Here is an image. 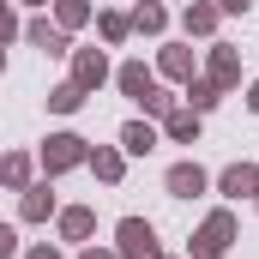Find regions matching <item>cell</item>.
Wrapping results in <instances>:
<instances>
[{"instance_id":"ffe728a7","label":"cell","mask_w":259,"mask_h":259,"mask_svg":"<svg viewBox=\"0 0 259 259\" xmlns=\"http://www.w3.org/2000/svg\"><path fill=\"white\" fill-rule=\"evenodd\" d=\"M127 30H133V18H121V12H103V36H109V42H127Z\"/></svg>"},{"instance_id":"7402d4cb","label":"cell","mask_w":259,"mask_h":259,"mask_svg":"<svg viewBox=\"0 0 259 259\" xmlns=\"http://www.w3.org/2000/svg\"><path fill=\"white\" fill-rule=\"evenodd\" d=\"M6 181H12V187H24V181H30V163H24V157H12V163H6Z\"/></svg>"},{"instance_id":"5bb4252c","label":"cell","mask_w":259,"mask_h":259,"mask_svg":"<svg viewBox=\"0 0 259 259\" xmlns=\"http://www.w3.org/2000/svg\"><path fill=\"white\" fill-rule=\"evenodd\" d=\"M133 24L157 36V30H163V6H157V0H139V12H133Z\"/></svg>"},{"instance_id":"603a6c76","label":"cell","mask_w":259,"mask_h":259,"mask_svg":"<svg viewBox=\"0 0 259 259\" xmlns=\"http://www.w3.org/2000/svg\"><path fill=\"white\" fill-rule=\"evenodd\" d=\"M247 6H253V0H223V12H247Z\"/></svg>"},{"instance_id":"ba28073f","label":"cell","mask_w":259,"mask_h":259,"mask_svg":"<svg viewBox=\"0 0 259 259\" xmlns=\"http://www.w3.org/2000/svg\"><path fill=\"white\" fill-rule=\"evenodd\" d=\"M241 78V61H235V49H211V84L223 91V84H235Z\"/></svg>"},{"instance_id":"4316f807","label":"cell","mask_w":259,"mask_h":259,"mask_svg":"<svg viewBox=\"0 0 259 259\" xmlns=\"http://www.w3.org/2000/svg\"><path fill=\"white\" fill-rule=\"evenodd\" d=\"M24 6H42V0H24Z\"/></svg>"},{"instance_id":"7a4b0ae2","label":"cell","mask_w":259,"mask_h":259,"mask_svg":"<svg viewBox=\"0 0 259 259\" xmlns=\"http://www.w3.org/2000/svg\"><path fill=\"white\" fill-rule=\"evenodd\" d=\"M115 241H121V259H163V247H157V229H151L145 217H121Z\"/></svg>"},{"instance_id":"ac0fdd59","label":"cell","mask_w":259,"mask_h":259,"mask_svg":"<svg viewBox=\"0 0 259 259\" xmlns=\"http://www.w3.org/2000/svg\"><path fill=\"white\" fill-rule=\"evenodd\" d=\"M211 24H217L211 6H187V30H193V36H211Z\"/></svg>"},{"instance_id":"8992f818","label":"cell","mask_w":259,"mask_h":259,"mask_svg":"<svg viewBox=\"0 0 259 259\" xmlns=\"http://www.w3.org/2000/svg\"><path fill=\"white\" fill-rule=\"evenodd\" d=\"M103 78H109V61H103V55H91V49H84V55H78V66H72V84H84V91H97V84H103Z\"/></svg>"},{"instance_id":"9c48e42d","label":"cell","mask_w":259,"mask_h":259,"mask_svg":"<svg viewBox=\"0 0 259 259\" xmlns=\"http://www.w3.org/2000/svg\"><path fill=\"white\" fill-rule=\"evenodd\" d=\"M163 121H169V139H181V145L199 139V109H175V115H163Z\"/></svg>"},{"instance_id":"30bf717a","label":"cell","mask_w":259,"mask_h":259,"mask_svg":"<svg viewBox=\"0 0 259 259\" xmlns=\"http://www.w3.org/2000/svg\"><path fill=\"white\" fill-rule=\"evenodd\" d=\"M121 145H127L133 157H145V151H151V145H157V133L145 127V121H127V127H121Z\"/></svg>"},{"instance_id":"5b68a950","label":"cell","mask_w":259,"mask_h":259,"mask_svg":"<svg viewBox=\"0 0 259 259\" xmlns=\"http://www.w3.org/2000/svg\"><path fill=\"white\" fill-rule=\"evenodd\" d=\"M169 193H175V199L205 193V169H199V163H175V169H169Z\"/></svg>"},{"instance_id":"e0dca14e","label":"cell","mask_w":259,"mask_h":259,"mask_svg":"<svg viewBox=\"0 0 259 259\" xmlns=\"http://www.w3.org/2000/svg\"><path fill=\"white\" fill-rule=\"evenodd\" d=\"M91 169H97L103 181H121V157H115V151H91Z\"/></svg>"},{"instance_id":"d4e9b609","label":"cell","mask_w":259,"mask_h":259,"mask_svg":"<svg viewBox=\"0 0 259 259\" xmlns=\"http://www.w3.org/2000/svg\"><path fill=\"white\" fill-rule=\"evenodd\" d=\"M247 109H253V115H259V84H253V91H247Z\"/></svg>"},{"instance_id":"4fadbf2b","label":"cell","mask_w":259,"mask_h":259,"mask_svg":"<svg viewBox=\"0 0 259 259\" xmlns=\"http://www.w3.org/2000/svg\"><path fill=\"white\" fill-rule=\"evenodd\" d=\"M84 103V84H61V91H49V109H61V115H72Z\"/></svg>"},{"instance_id":"7c38bea8","label":"cell","mask_w":259,"mask_h":259,"mask_svg":"<svg viewBox=\"0 0 259 259\" xmlns=\"http://www.w3.org/2000/svg\"><path fill=\"white\" fill-rule=\"evenodd\" d=\"M61 229L72 235V241H84V235H91V211H84V205H72V211H61Z\"/></svg>"},{"instance_id":"cb8c5ba5","label":"cell","mask_w":259,"mask_h":259,"mask_svg":"<svg viewBox=\"0 0 259 259\" xmlns=\"http://www.w3.org/2000/svg\"><path fill=\"white\" fill-rule=\"evenodd\" d=\"M30 259H61V253H55V247H36V253H30Z\"/></svg>"},{"instance_id":"3957f363","label":"cell","mask_w":259,"mask_h":259,"mask_svg":"<svg viewBox=\"0 0 259 259\" xmlns=\"http://www.w3.org/2000/svg\"><path fill=\"white\" fill-rule=\"evenodd\" d=\"M91 151H84V139L78 133H55L49 145H42V169L49 175H61V169H72V163H84Z\"/></svg>"},{"instance_id":"8fae6325","label":"cell","mask_w":259,"mask_h":259,"mask_svg":"<svg viewBox=\"0 0 259 259\" xmlns=\"http://www.w3.org/2000/svg\"><path fill=\"white\" fill-rule=\"evenodd\" d=\"M30 42H36V49H49V55H66V30H49L42 18L30 24Z\"/></svg>"},{"instance_id":"277c9868","label":"cell","mask_w":259,"mask_h":259,"mask_svg":"<svg viewBox=\"0 0 259 259\" xmlns=\"http://www.w3.org/2000/svg\"><path fill=\"white\" fill-rule=\"evenodd\" d=\"M217 187H223L229 199H259V169L253 163H229V169L217 175Z\"/></svg>"},{"instance_id":"9a60e30c","label":"cell","mask_w":259,"mask_h":259,"mask_svg":"<svg viewBox=\"0 0 259 259\" xmlns=\"http://www.w3.org/2000/svg\"><path fill=\"white\" fill-rule=\"evenodd\" d=\"M163 72H169V78H193V55H187V49H169V55H163Z\"/></svg>"},{"instance_id":"44dd1931","label":"cell","mask_w":259,"mask_h":259,"mask_svg":"<svg viewBox=\"0 0 259 259\" xmlns=\"http://www.w3.org/2000/svg\"><path fill=\"white\" fill-rule=\"evenodd\" d=\"M187 97H193V109L205 115V109L217 103V84H211V78H199V84H187Z\"/></svg>"},{"instance_id":"d6986e66","label":"cell","mask_w":259,"mask_h":259,"mask_svg":"<svg viewBox=\"0 0 259 259\" xmlns=\"http://www.w3.org/2000/svg\"><path fill=\"white\" fill-rule=\"evenodd\" d=\"M84 18H91V6H84V0H61V30H78Z\"/></svg>"},{"instance_id":"52a82bcc","label":"cell","mask_w":259,"mask_h":259,"mask_svg":"<svg viewBox=\"0 0 259 259\" xmlns=\"http://www.w3.org/2000/svg\"><path fill=\"white\" fill-rule=\"evenodd\" d=\"M121 91H127L133 103H145V97L157 91V78H151V72H145L139 61H127V66H121Z\"/></svg>"},{"instance_id":"6da1fadb","label":"cell","mask_w":259,"mask_h":259,"mask_svg":"<svg viewBox=\"0 0 259 259\" xmlns=\"http://www.w3.org/2000/svg\"><path fill=\"white\" fill-rule=\"evenodd\" d=\"M229 241H235V217H229V211H211L187 253H193V259H223V253H229Z\"/></svg>"},{"instance_id":"2e32d148","label":"cell","mask_w":259,"mask_h":259,"mask_svg":"<svg viewBox=\"0 0 259 259\" xmlns=\"http://www.w3.org/2000/svg\"><path fill=\"white\" fill-rule=\"evenodd\" d=\"M49 211H55V193L49 187H30L24 193V217H49Z\"/></svg>"},{"instance_id":"484cf974","label":"cell","mask_w":259,"mask_h":259,"mask_svg":"<svg viewBox=\"0 0 259 259\" xmlns=\"http://www.w3.org/2000/svg\"><path fill=\"white\" fill-rule=\"evenodd\" d=\"M84 259H115V253H97V247H91V253H84Z\"/></svg>"}]
</instances>
